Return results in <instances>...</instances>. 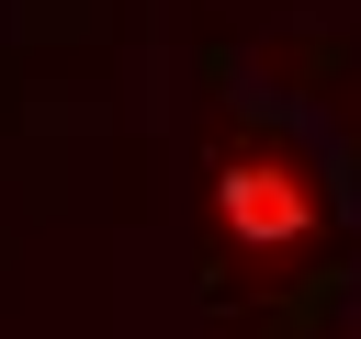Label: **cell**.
I'll return each mask as SVG.
<instances>
[{"mask_svg": "<svg viewBox=\"0 0 361 339\" xmlns=\"http://www.w3.org/2000/svg\"><path fill=\"white\" fill-rule=\"evenodd\" d=\"M214 203H226V226H237L248 249H305V237H316V181H293V170H271V158H226Z\"/></svg>", "mask_w": 361, "mask_h": 339, "instance_id": "6da1fadb", "label": "cell"}]
</instances>
